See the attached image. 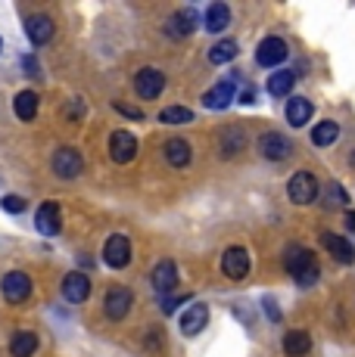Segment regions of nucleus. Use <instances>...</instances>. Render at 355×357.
<instances>
[{"mask_svg": "<svg viewBox=\"0 0 355 357\" xmlns=\"http://www.w3.org/2000/svg\"><path fill=\"white\" fill-rule=\"evenodd\" d=\"M284 267L299 286H312V283H318V277H321L315 252L303 249V245H287L284 249Z\"/></svg>", "mask_w": 355, "mask_h": 357, "instance_id": "1", "label": "nucleus"}, {"mask_svg": "<svg viewBox=\"0 0 355 357\" xmlns=\"http://www.w3.org/2000/svg\"><path fill=\"white\" fill-rule=\"evenodd\" d=\"M287 196L293 205H312L318 199V181L312 171H296L287 183Z\"/></svg>", "mask_w": 355, "mask_h": 357, "instance_id": "2", "label": "nucleus"}, {"mask_svg": "<svg viewBox=\"0 0 355 357\" xmlns=\"http://www.w3.org/2000/svg\"><path fill=\"white\" fill-rule=\"evenodd\" d=\"M131 305H134V295L128 286H109L106 289V298H103V311H106V317L109 320H125L128 317V311H131Z\"/></svg>", "mask_w": 355, "mask_h": 357, "instance_id": "3", "label": "nucleus"}, {"mask_svg": "<svg viewBox=\"0 0 355 357\" xmlns=\"http://www.w3.org/2000/svg\"><path fill=\"white\" fill-rule=\"evenodd\" d=\"M287 56H290V50H287V40L277 38V34L265 38L262 44L256 47V63L262 66V68H275V72H277V66H281Z\"/></svg>", "mask_w": 355, "mask_h": 357, "instance_id": "4", "label": "nucleus"}, {"mask_svg": "<svg viewBox=\"0 0 355 357\" xmlns=\"http://www.w3.org/2000/svg\"><path fill=\"white\" fill-rule=\"evenodd\" d=\"M53 174L63 177V181H72V177L81 174V168H85V159H81V153L75 146H63L53 153Z\"/></svg>", "mask_w": 355, "mask_h": 357, "instance_id": "5", "label": "nucleus"}, {"mask_svg": "<svg viewBox=\"0 0 355 357\" xmlns=\"http://www.w3.org/2000/svg\"><path fill=\"white\" fill-rule=\"evenodd\" d=\"M222 273L228 280H234V283H240V280L249 273V252L243 249V245H231V249H224V255H222Z\"/></svg>", "mask_w": 355, "mask_h": 357, "instance_id": "6", "label": "nucleus"}, {"mask_svg": "<svg viewBox=\"0 0 355 357\" xmlns=\"http://www.w3.org/2000/svg\"><path fill=\"white\" fill-rule=\"evenodd\" d=\"M0 292H3V298L10 301V305H22V301L31 295V280H29V273L10 271L3 280H0Z\"/></svg>", "mask_w": 355, "mask_h": 357, "instance_id": "7", "label": "nucleus"}, {"mask_svg": "<svg viewBox=\"0 0 355 357\" xmlns=\"http://www.w3.org/2000/svg\"><path fill=\"white\" fill-rule=\"evenodd\" d=\"M103 261L113 271H122L131 261V239L122 236V233H113V236L103 243Z\"/></svg>", "mask_w": 355, "mask_h": 357, "instance_id": "8", "label": "nucleus"}, {"mask_svg": "<svg viewBox=\"0 0 355 357\" xmlns=\"http://www.w3.org/2000/svg\"><path fill=\"white\" fill-rule=\"evenodd\" d=\"M259 153H262L268 162H284V159H290L293 146L284 134H277V130H265V134L259 137Z\"/></svg>", "mask_w": 355, "mask_h": 357, "instance_id": "9", "label": "nucleus"}, {"mask_svg": "<svg viewBox=\"0 0 355 357\" xmlns=\"http://www.w3.org/2000/svg\"><path fill=\"white\" fill-rule=\"evenodd\" d=\"M109 155H113L115 165H128L138 155V137L128 134V130H113V137H109Z\"/></svg>", "mask_w": 355, "mask_h": 357, "instance_id": "10", "label": "nucleus"}, {"mask_svg": "<svg viewBox=\"0 0 355 357\" xmlns=\"http://www.w3.org/2000/svg\"><path fill=\"white\" fill-rule=\"evenodd\" d=\"M162 87H166V75L159 68H140L134 75V91H138L140 100H156L162 93Z\"/></svg>", "mask_w": 355, "mask_h": 357, "instance_id": "11", "label": "nucleus"}, {"mask_svg": "<svg viewBox=\"0 0 355 357\" xmlns=\"http://www.w3.org/2000/svg\"><path fill=\"white\" fill-rule=\"evenodd\" d=\"M35 227L41 236H57L63 230V211H59L57 202H44L35 215Z\"/></svg>", "mask_w": 355, "mask_h": 357, "instance_id": "12", "label": "nucleus"}, {"mask_svg": "<svg viewBox=\"0 0 355 357\" xmlns=\"http://www.w3.org/2000/svg\"><path fill=\"white\" fill-rule=\"evenodd\" d=\"M87 295H91V280H87L81 271L66 273V280H63V298L69 301V305H81V301H87Z\"/></svg>", "mask_w": 355, "mask_h": 357, "instance_id": "13", "label": "nucleus"}, {"mask_svg": "<svg viewBox=\"0 0 355 357\" xmlns=\"http://www.w3.org/2000/svg\"><path fill=\"white\" fill-rule=\"evenodd\" d=\"M178 264L172 258H166V261H159V264L153 267V277H150V283H153V289L156 292H162V295H168L178 286Z\"/></svg>", "mask_w": 355, "mask_h": 357, "instance_id": "14", "label": "nucleus"}, {"mask_svg": "<svg viewBox=\"0 0 355 357\" xmlns=\"http://www.w3.org/2000/svg\"><path fill=\"white\" fill-rule=\"evenodd\" d=\"M321 245L327 249V255H331L333 261H340V264H352L355 261V249L349 239L337 236V233H321Z\"/></svg>", "mask_w": 355, "mask_h": 357, "instance_id": "15", "label": "nucleus"}, {"mask_svg": "<svg viewBox=\"0 0 355 357\" xmlns=\"http://www.w3.org/2000/svg\"><path fill=\"white\" fill-rule=\"evenodd\" d=\"M206 324H209V307L200 305V301H196V305H190L187 311L181 314V320H178V326H181L184 335H200Z\"/></svg>", "mask_w": 355, "mask_h": 357, "instance_id": "16", "label": "nucleus"}, {"mask_svg": "<svg viewBox=\"0 0 355 357\" xmlns=\"http://www.w3.org/2000/svg\"><path fill=\"white\" fill-rule=\"evenodd\" d=\"M234 97H237L234 81H222V84L209 87V91L203 93V106H206V109H215V112H218V109H228Z\"/></svg>", "mask_w": 355, "mask_h": 357, "instance_id": "17", "label": "nucleus"}, {"mask_svg": "<svg viewBox=\"0 0 355 357\" xmlns=\"http://www.w3.org/2000/svg\"><path fill=\"white\" fill-rule=\"evenodd\" d=\"M25 34H29L31 44H47V40L53 38V19L44 16V13H38V16H29L25 19Z\"/></svg>", "mask_w": 355, "mask_h": 357, "instance_id": "18", "label": "nucleus"}, {"mask_svg": "<svg viewBox=\"0 0 355 357\" xmlns=\"http://www.w3.org/2000/svg\"><path fill=\"white\" fill-rule=\"evenodd\" d=\"M312 112H315L312 100H305V97H290L287 100V125H293V128L309 125Z\"/></svg>", "mask_w": 355, "mask_h": 357, "instance_id": "19", "label": "nucleus"}, {"mask_svg": "<svg viewBox=\"0 0 355 357\" xmlns=\"http://www.w3.org/2000/svg\"><path fill=\"white\" fill-rule=\"evenodd\" d=\"M196 25H200V16H196L194 10H178L172 19H168V34L172 38H187V34L196 31Z\"/></svg>", "mask_w": 355, "mask_h": 357, "instance_id": "20", "label": "nucleus"}, {"mask_svg": "<svg viewBox=\"0 0 355 357\" xmlns=\"http://www.w3.org/2000/svg\"><path fill=\"white\" fill-rule=\"evenodd\" d=\"M228 22H231V10H228V3H209L206 6V16H203V25H206V31H212V34H218V31H224L228 29Z\"/></svg>", "mask_w": 355, "mask_h": 357, "instance_id": "21", "label": "nucleus"}, {"mask_svg": "<svg viewBox=\"0 0 355 357\" xmlns=\"http://www.w3.org/2000/svg\"><path fill=\"white\" fill-rule=\"evenodd\" d=\"M312 351V335L303 333V329H290L284 335V354L287 357H303Z\"/></svg>", "mask_w": 355, "mask_h": 357, "instance_id": "22", "label": "nucleus"}, {"mask_svg": "<svg viewBox=\"0 0 355 357\" xmlns=\"http://www.w3.org/2000/svg\"><path fill=\"white\" fill-rule=\"evenodd\" d=\"M13 112H16L19 121H31L38 115V93L35 91H22L13 100Z\"/></svg>", "mask_w": 355, "mask_h": 357, "instance_id": "23", "label": "nucleus"}, {"mask_svg": "<svg viewBox=\"0 0 355 357\" xmlns=\"http://www.w3.org/2000/svg\"><path fill=\"white\" fill-rule=\"evenodd\" d=\"M293 84H296V72H290V68H277V72L268 78V93L271 97H290Z\"/></svg>", "mask_w": 355, "mask_h": 357, "instance_id": "24", "label": "nucleus"}, {"mask_svg": "<svg viewBox=\"0 0 355 357\" xmlns=\"http://www.w3.org/2000/svg\"><path fill=\"white\" fill-rule=\"evenodd\" d=\"M166 159L172 168H184V165L190 162V143L181 140V137H172V140H166Z\"/></svg>", "mask_w": 355, "mask_h": 357, "instance_id": "25", "label": "nucleus"}, {"mask_svg": "<svg viewBox=\"0 0 355 357\" xmlns=\"http://www.w3.org/2000/svg\"><path fill=\"white\" fill-rule=\"evenodd\" d=\"M38 351V335L29 333V329H22V333H16L10 339V354L13 357H31Z\"/></svg>", "mask_w": 355, "mask_h": 357, "instance_id": "26", "label": "nucleus"}, {"mask_svg": "<svg viewBox=\"0 0 355 357\" xmlns=\"http://www.w3.org/2000/svg\"><path fill=\"white\" fill-rule=\"evenodd\" d=\"M240 149H247V134H243V128H228L222 130V153L224 155H237Z\"/></svg>", "mask_w": 355, "mask_h": 357, "instance_id": "27", "label": "nucleus"}, {"mask_svg": "<svg viewBox=\"0 0 355 357\" xmlns=\"http://www.w3.org/2000/svg\"><path fill=\"white\" fill-rule=\"evenodd\" d=\"M337 137H340V125L337 121H331V119L318 121V125L312 128V143H315V146H331Z\"/></svg>", "mask_w": 355, "mask_h": 357, "instance_id": "28", "label": "nucleus"}, {"mask_svg": "<svg viewBox=\"0 0 355 357\" xmlns=\"http://www.w3.org/2000/svg\"><path fill=\"white\" fill-rule=\"evenodd\" d=\"M240 53V47H237V40H218V44L209 50V63L212 66H224V63H231V59Z\"/></svg>", "mask_w": 355, "mask_h": 357, "instance_id": "29", "label": "nucleus"}, {"mask_svg": "<svg viewBox=\"0 0 355 357\" xmlns=\"http://www.w3.org/2000/svg\"><path fill=\"white\" fill-rule=\"evenodd\" d=\"M159 121L162 125H190L194 121V112L187 106H166L159 112Z\"/></svg>", "mask_w": 355, "mask_h": 357, "instance_id": "30", "label": "nucleus"}, {"mask_svg": "<svg viewBox=\"0 0 355 357\" xmlns=\"http://www.w3.org/2000/svg\"><path fill=\"white\" fill-rule=\"evenodd\" d=\"M0 208H3L6 215H22V211H25V199L16 196V193H10V196L0 199Z\"/></svg>", "mask_w": 355, "mask_h": 357, "instance_id": "31", "label": "nucleus"}, {"mask_svg": "<svg viewBox=\"0 0 355 357\" xmlns=\"http://www.w3.org/2000/svg\"><path fill=\"white\" fill-rule=\"evenodd\" d=\"M187 298L190 295H166V298H162V314H175Z\"/></svg>", "mask_w": 355, "mask_h": 357, "instance_id": "32", "label": "nucleus"}, {"mask_svg": "<svg viewBox=\"0 0 355 357\" xmlns=\"http://www.w3.org/2000/svg\"><path fill=\"white\" fill-rule=\"evenodd\" d=\"M327 205H340V208H343L346 205V193H343V187H340V183H327Z\"/></svg>", "mask_w": 355, "mask_h": 357, "instance_id": "33", "label": "nucleus"}, {"mask_svg": "<svg viewBox=\"0 0 355 357\" xmlns=\"http://www.w3.org/2000/svg\"><path fill=\"white\" fill-rule=\"evenodd\" d=\"M113 106H115V112L125 115V119H134V121H140V119H143V112H140L138 106H125V102H113Z\"/></svg>", "mask_w": 355, "mask_h": 357, "instance_id": "34", "label": "nucleus"}, {"mask_svg": "<svg viewBox=\"0 0 355 357\" xmlns=\"http://www.w3.org/2000/svg\"><path fill=\"white\" fill-rule=\"evenodd\" d=\"M22 66H25V72H31V78H41V68H38V63H35V56H25Z\"/></svg>", "mask_w": 355, "mask_h": 357, "instance_id": "35", "label": "nucleus"}, {"mask_svg": "<svg viewBox=\"0 0 355 357\" xmlns=\"http://www.w3.org/2000/svg\"><path fill=\"white\" fill-rule=\"evenodd\" d=\"M262 305H265V311H268V317L277 324V320H281V311L275 307V301H271V298H262Z\"/></svg>", "mask_w": 355, "mask_h": 357, "instance_id": "36", "label": "nucleus"}, {"mask_svg": "<svg viewBox=\"0 0 355 357\" xmlns=\"http://www.w3.org/2000/svg\"><path fill=\"white\" fill-rule=\"evenodd\" d=\"M240 102H247V106H252V102H256V87H247V91L240 93Z\"/></svg>", "mask_w": 355, "mask_h": 357, "instance_id": "37", "label": "nucleus"}, {"mask_svg": "<svg viewBox=\"0 0 355 357\" xmlns=\"http://www.w3.org/2000/svg\"><path fill=\"white\" fill-rule=\"evenodd\" d=\"M346 227L355 230V211H346Z\"/></svg>", "mask_w": 355, "mask_h": 357, "instance_id": "38", "label": "nucleus"}, {"mask_svg": "<svg viewBox=\"0 0 355 357\" xmlns=\"http://www.w3.org/2000/svg\"><path fill=\"white\" fill-rule=\"evenodd\" d=\"M0 47H3V44H0Z\"/></svg>", "mask_w": 355, "mask_h": 357, "instance_id": "39", "label": "nucleus"}]
</instances>
